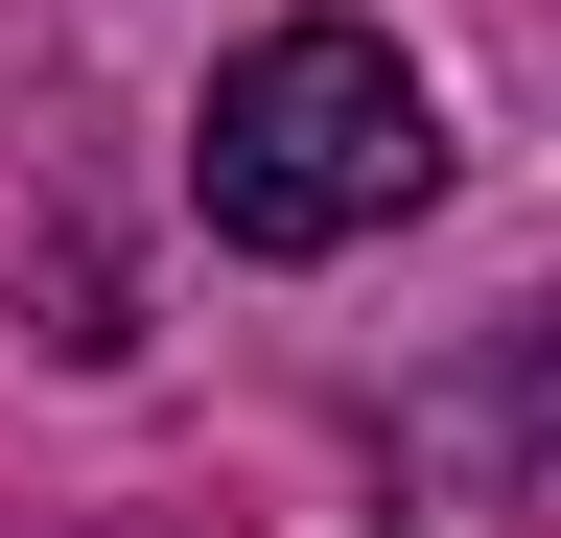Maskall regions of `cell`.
Masks as SVG:
<instances>
[{
    "mask_svg": "<svg viewBox=\"0 0 561 538\" xmlns=\"http://www.w3.org/2000/svg\"><path fill=\"white\" fill-rule=\"evenodd\" d=\"M491 422H515V468L561 492V305H515V352H491Z\"/></svg>",
    "mask_w": 561,
    "mask_h": 538,
    "instance_id": "cell-2",
    "label": "cell"
},
{
    "mask_svg": "<svg viewBox=\"0 0 561 538\" xmlns=\"http://www.w3.org/2000/svg\"><path fill=\"white\" fill-rule=\"evenodd\" d=\"M187 187H210L234 257H351V234H398L421 187H445V117H421V71L375 24H257L234 71H210Z\"/></svg>",
    "mask_w": 561,
    "mask_h": 538,
    "instance_id": "cell-1",
    "label": "cell"
}]
</instances>
